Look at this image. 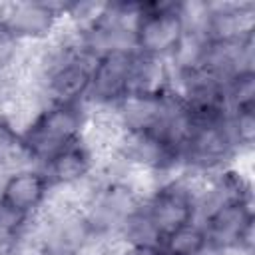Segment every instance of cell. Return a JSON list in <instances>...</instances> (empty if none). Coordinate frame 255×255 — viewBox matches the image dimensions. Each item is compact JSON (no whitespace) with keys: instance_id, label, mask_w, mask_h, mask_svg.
<instances>
[{"instance_id":"6da1fadb","label":"cell","mask_w":255,"mask_h":255,"mask_svg":"<svg viewBox=\"0 0 255 255\" xmlns=\"http://www.w3.org/2000/svg\"><path fill=\"white\" fill-rule=\"evenodd\" d=\"M84 114L80 104H50L42 110L22 135L28 159L46 163L56 153L80 141Z\"/></svg>"},{"instance_id":"7a4b0ae2","label":"cell","mask_w":255,"mask_h":255,"mask_svg":"<svg viewBox=\"0 0 255 255\" xmlns=\"http://www.w3.org/2000/svg\"><path fill=\"white\" fill-rule=\"evenodd\" d=\"M187 28L181 4H149L139 6L133 26L131 48L145 58L165 60L175 56L183 46Z\"/></svg>"},{"instance_id":"3957f363","label":"cell","mask_w":255,"mask_h":255,"mask_svg":"<svg viewBox=\"0 0 255 255\" xmlns=\"http://www.w3.org/2000/svg\"><path fill=\"white\" fill-rule=\"evenodd\" d=\"M137 52L133 48H112L94 58L88 96L106 106H118L131 90Z\"/></svg>"},{"instance_id":"277c9868","label":"cell","mask_w":255,"mask_h":255,"mask_svg":"<svg viewBox=\"0 0 255 255\" xmlns=\"http://www.w3.org/2000/svg\"><path fill=\"white\" fill-rule=\"evenodd\" d=\"M94 54L90 50L78 52L74 48H64L48 64L46 90L52 104H80L90 92Z\"/></svg>"},{"instance_id":"5b68a950","label":"cell","mask_w":255,"mask_h":255,"mask_svg":"<svg viewBox=\"0 0 255 255\" xmlns=\"http://www.w3.org/2000/svg\"><path fill=\"white\" fill-rule=\"evenodd\" d=\"M201 227L207 235V241L215 245L225 249L249 247L253 233V211L249 207V199L239 197L209 209Z\"/></svg>"},{"instance_id":"8992f818","label":"cell","mask_w":255,"mask_h":255,"mask_svg":"<svg viewBox=\"0 0 255 255\" xmlns=\"http://www.w3.org/2000/svg\"><path fill=\"white\" fill-rule=\"evenodd\" d=\"M50 187L52 185L42 169L20 167L2 179L0 203L24 217H30L46 201Z\"/></svg>"},{"instance_id":"52a82bcc","label":"cell","mask_w":255,"mask_h":255,"mask_svg":"<svg viewBox=\"0 0 255 255\" xmlns=\"http://www.w3.org/2000/svg\"><path fill=\"white\" fill-rule=\"evenodd\" d=\"M0 22L12 32L16 40L20 38H42L52 32L58 12L54 6L44 2H16L0 8Z\"/></svg>"},{"instance_id":"ba28073f","label":"cell","mask_w":255,"mask_h":255,"mask_svg":"<svg viewBox=\"0 0 255 255\" xmlns=\"http://www.w3.org/2000/svg\"><path fill=\"white\" fill-rule=\"evenodd\" d=\"M135 211L137 207L129 189L124 185H108L94 199L90 217L86 221L92 229H110L116 225H126Z\"/></svg>"},{"instance_id":"9c48e42d","label":"cell","mask_w":255,"mask_h":255,"mask_svg":"<svg viewBox=\"0 0 255 255\" xmlns=\"http://www.w3.org/2000/svg\"><path fill=\"white\" fill-rule=\"evenodd\" d=\"M92 169V151L82 143H74L64 151L50 157L42 163V171L46 173L50 185H74L82 181Z\"/></svg>"},{"instance_id":"30bf717a","label":"cell","mask_w":255,"mask_h":255,"mask_svg":"<svg viewBox=\"0 0 255 255\" xmlns=\"http://www.w3.org/2000/svg\"><path fill=\"white\" fill-rule=\"evenodd\" d=\"M205 243H207V235H205L203 227L197 223H191V225L181 227L175 233L167 235L159 243V249L165 255H193Z\"/></svg>"},{"instance_id":"8fae6325","label":"cell","mask_w":255,"mask_h":255,"mask_svg":"<svg viewBox=\"0 0 255 255\" xmlns=\"http://www.w3.org/2000/svg\"><path fill=\"white\" fill-rule=\"evenodd\" d=\"M20 157H28L22 145V135L8 120L0 118V173L6 177L16 171L14 165Z\"/></svg>"},{"instance_id":"7c38bea8","label":"cell","mask_w":255,"mask_h":255,"mask_svg":"<svg viewBox=\"0 0 255 255\" xmlns=\"http://www.w3.org/2000/svg\"><path fill=\"white\" fill-rule=\"evenodd\" d=\"M26 221H28V217H24V215L12 211L10 207H6L4 203H0V243H10V241L18 239Z\"/></svg>"},{"instance_id":"4fadbf2b","label":"cell","mask_w":255,"mask_h":255,"mask_svg":"<svg viewBox=\"0 0 255 255\" xmlns=\"http://www.w3.org/2000/svg\"><path fill=\"white\" fill-rule=\"evenodd\" d=\"M16 44H18V40L0 22V70H4L6 66L12 64V60L16 56Z\"/></svg>"},{"instance_id":"5bb4252c","label":"cell","mask_w":255,"mask_h":255,"mask_svg":"<svg viewBox=\"0 0 255 255\" xmlns=\"http://www.w3.org/2000/svg\"><path fill=\"white\" fill-rule=\"evenodd\" d=\"M124 255H165L159 245H143V243H131Z\"/></svg>"},{"instance_id":"9a60e30c","label":"cell","mask_w":255,"mask_h":255,"mask_svg":"<svg viewBox=\"0 0 255 255\" xmlns=\"http://www.w3.org/2000/svg\"><path fill=\"white\" fill-rule=\"evenodd\" d=\"M227 251L229 249H225V247H221V245H215V243H211V241H207L201 249H197L193 255H227Z\"/></svg>"}]
</instances>
